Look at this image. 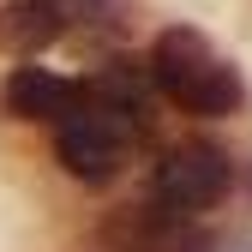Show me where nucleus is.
<instances>
[{
  "label": "nucleus",
  "instance_id": "obj_3",
  "mask_svg": "<svg viewBox=\"0 0 252 252\" xmlns=\"http://www.w3.org/2000/svg\"><path fill=\"white\" fill-rule=\"evenodd\" d=\"M0 108L12 120H72L78 114V78H60L48 66H12L6 84H0Z\"/></svg>",
  "mask_w": 252,
  "mask_h": 252
},
{
  "label": "nucleus",
  "instance_id": "obj_1",
  "mask_svg": "<svg viewBox=\"0 0 252 252\" xmlns=\"http://www.w3.org/2000/svg\"><path fill=\"white\" fill-rule=\"evenodd\" d=\"M228 186H234L228 150H216V144H174V150H162V162L150 174V204L168 210L174 222H192V216H204V210H216L228 198Z\"/></svg>",
  "mask_w": 252,
  "mask_h": 252
},
{
  "label": "nucleus",
  "instance_id": "obj_4",
  "mask_svg": "<svg viewBox=\"0 0 252 252\" xmlns=\"http://www.w3.org/2000/svg\"><path fill=\"white\" fill-rule=\"evenodd\" d=\"M60 36H66V6L60 0H6L0 6V54L36 60Z\"/></svg>",
  "mask_w": 252,
  "mask_h": 252
},
{
  "label": "nucleus",
  "instance_id": "obj_2",
  "mask_svg": "<svg viewBox=\"0 0 252 252\" xmlns=\"http://www.w3.org/2000/svg\"><path fill=\"white\" fill-rule=\"evenodd\" d=\"M54 156H60V168H66L72 180L84 186H108L126 162V138L114 132V126L102 114H72V120H60L54 126Z\"/></svg>",
  "mask_w": 252,
  "mask_h": 252
},
{
  "label": "nucleus",
  "instance_id": "obj_5",
  "mask_svg": "<svg viewBox=\"0 0 252 252\" xmlns=\"http://www.w3.org/2000/svg\"><path fill=\"white\" fill-rule=\"evenodd\" d=\"M174 108H186V114H198V120H228V114H240L246 108V78H240V66L234 60H222L216 54L210 66H198L192 78H186L174 96H168Z\"/></svg>",
  "mask_w": 252,
  "mask_h": 252
}]
</instances>
